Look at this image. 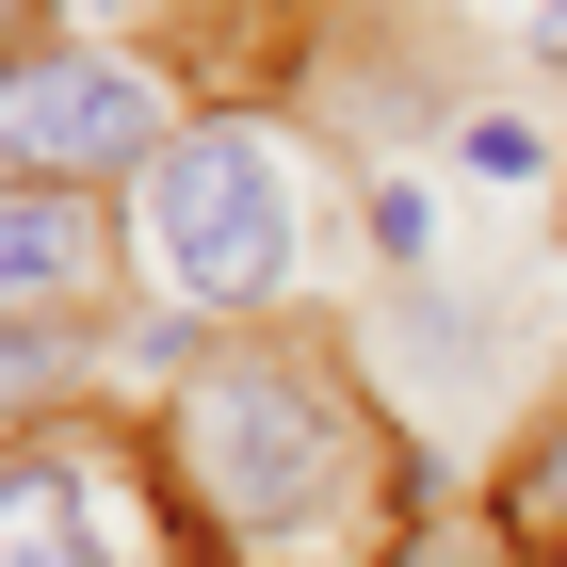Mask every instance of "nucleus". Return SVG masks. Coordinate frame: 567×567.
<instances>
[{
	"mask_svg": "<svg viewBox=\"0 0 567 567\" xmlns=\"http://www.w3.org/2000/svg\"><path fill=\"white\" fill-rule=\"evenodd\" d=\"M195 131V97L146 33H49L0 65V178H49V195H131L163 146Z\"/></svg>",
	"mask_w": 567,
	"mask_h": 567,
	"instance_id": "obj_4",
	"label": "nucleus"
},
{
	"mask_svg": "<svg viewBox=\"0 0 567 567\" xmlns=\"http://www.w3.org/2000/svg\"><path fill=\"white\" fill-rule=\"evenodd\" d=\"M357 244H373V276H437V178H405V163H373L357 178Z\"/></svg>",
	"mask_w": 567,
	"mask_h": 567,
	"instance_id": "obj_8",
	"label": "nucleus"
},
{
	"mask_svg": "<svg viewBox=\"0 0 567 567\" xmlns=\"http://www.w3.org/2000/svg\"><path fill=\"white\" fill-rule=\"evenodd\" d=\"M114 17H163V0H97V33H114Z\"/></svg>",
	"mask_w": 567,
	"mask_h": 567,
	"instance_id": "obj_10",
	"label": "nucleus"
},
{
	"mask_svg": "<svg viewBox=\"0 0 567 567\" xmlns=\"http://www.w3.org/2000/svg\"><path fill=\"white\" fill-rule=\"evenodd\" d=\"M0 567H212L131 405H82L49 437H0Z\"/></svg>",
	"mask_w": 567,
	"mask_h": 567,
	"instance_id": "obj_3",
	"label": "nucleus"
},
{
	"mask_svg": "<svg viewBox=\"0 0 567 567\" xmlns=\"http://www.w3.org/2000/svg\"><path fill=\"white\" fill-rule=\"evenodd\" d=\"M146 454H163L212 567H405L422 519H437L422 422L324 324H227L146 405Z\"/></svg>",
	"mask_w": 567,
	"mask_h": 567,
	"instance_id": "obj_1",
	"label": "nucleus"
},
{
	"mask_svg": "<svg viewBox=\"0 0 567 567\" xmlns=\"http://www.w3.org/2000/svg\"><path fill=\"white\" fill-rule=\"evenodd\" d=\"M114 276H131V195H49V178H0V324L97 341Z\"/></svg>",
	"mask_w": 567,
	"mask_h": 567,
	"instance_id": "obj_5",
	"label": "nucleus"
},
{
	"mask_svg": "<svg viewBox=\"0 0 567 567\" xmlns=\"http://www.w3.org/2000/svg\"><path fill=\"white\" fill-rule=\"evenodd\" d=\"M324 260V178L260 97H195V131L131 178V276L178 324H292Z\"/></svg>",
	"mask_w": 567,
	"mask_h": 567,
	"instance_id": "obj_2",
	"label": "nucleus"
},
{
	"mask_svg": "<svg viewBox=\"0 0 567 567\" xmlns=\"http://www.w3.org/2000/svg\"><path fill=\"white\" fill-rule=\"evenodd\" d=\"M519 65H551V82H567V0H535V17H519Z\"/></svg>",
	"mask_w": 567,
	"mask_h": 567,
	"instance_id": "obj_9",
	"label": "nucleus"
},
{
	"mask_svg": "<svg viewBox=\"0 0 567 567\" xmlns=\"http://www.w3.org/2000/svg\"><path fill=\"white\" fill-rule=\"evenodd\" d=\"M454 163L519 195V178H567V131H551V114H519V97H454Z\"/></svg>",
	"mask_w": 567,
	"mask_h": 567,
	"instance_id": "obj_7",
	"label": "nucleus"
},
{
	"mask_svg": "<svg viewBox=\"0 0 567 567\" xmlns=\"http://www.w3.org/2000/svg\"><path fill=\"white\" fill-rule=\"evenodd\" d=\"M471 519L503 535V567H567V390L503 422V454H486V486H471Z\"/></svg>",
	"mask_w": 567,
	"mask_h": 567,
	"instance_id": "obj_6",
	"label": "nucleus"
}]
</instances>
